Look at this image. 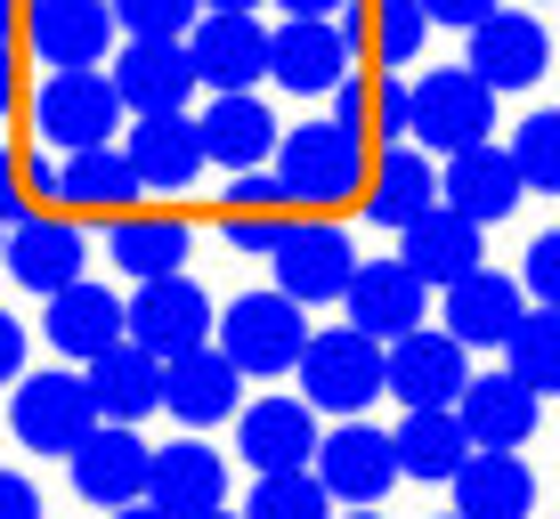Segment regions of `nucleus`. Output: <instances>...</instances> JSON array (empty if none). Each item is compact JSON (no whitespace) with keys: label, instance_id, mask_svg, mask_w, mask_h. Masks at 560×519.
<instances>
[{"label":"nucleus","instance_id":"obj_1","mask_svg":"<svg viewBox=\"0 0 560 519\" xmlns=\"http://www.w3.org/2000/svg\"><path fill=\"white\" fill-rule=\"evenodd\" d=\"M365 179H374L365 130L334 122V114H317V122H301V130L277 139V187H284V203H301V211L350 203V196H365Z\"/></svg>","mask_w":560,"mask_h":519},{"label":"nucleus","instance_id":"obj_2","mask_svg":"<svg viewBox=\"0 0 560 519\" xmlns=\"http://www.w3.org/2000/svg\"><path fill=\"white\" fill-rule=\"evenodd\" d=\"M301 398L317 414H365L382 390H390V341H374V333H358V325H334V333H308V350H301Z\"/></svg>","mask_w":560,"mask_h":519},{"label":"nucleus","instance_id":"obj_3","mask_svg":"<svg viewBox=\"0 0 560 519\" xmlns=\"http://www.w3.org/2000/svg\"><path fill=\"white\" fill-rule=\"evenodd\" d=\"M122 130V98H114V73L98 66H49L33 90V139L49 155H82V146H114Z\"/></svg>","mask_w":560,"mask_h":519},{"label":"nucleus","instance_id":"obj_4","mask_svg":"<svg viewBox=\"0 0 560 519\" xmlns=\"http://www.w3.org/2000/svg\"><path fill=\"white\" fill-rule=\"evenodd\" d=\"M211 341L236 357V374H244V381L293 374L301 350H308V309H301L293 293H244V300H228V309H220Z\"/></svg>","mask_w":560,"mask_h":519},{"label":"nucleus","instance_id":"obj_5","mask_svg":"<svg viewBox=\"0 0 560 519\" xmlns=\"http://www.w3.org/2000/svg\"><path fill=\"white\" fill-rule=\"evenodd\" d=\"M495 130V90L479 82L471 66H439L407 90V139L431 146V155H455V146H479Z\"/></svg>","mask_w":560,"mask_h":519},{"label":"nucleus","instance_id":"obj_6","mask_svg":"<svg viewBox=\"0 0 560 519\" xmlns=\"http://www.w3.org/2000/svg\"><path fill=\"white\" fill-rule=\"evenodd\" d=\"M98 398H90V374H16V398H9V430L25 438L33 455H57L66 463L90 430H98Z\"/></svg>","mask_w":560,"mask_h":519},{"label":"nucleus","instance_id":"obj_7","mask_svg":"<svg viewBox=\"0 0 560 519\" xmlns=\"http://www.w3.org/2000/svg\"><path fill=\"white\" fill-rule=\"evenodd\" d=\"M277 293H293L301 309H325V300H341L350 293V276H358V244H350V227H334L317 211V220H293L277 236Z\"/></svg>","mask_w":560,"mask_h":519},{"label":"nucleus","instance_id":"obj_8","mask_svg":"<svg viewBox=\"0 0 560 519\" xmlns=\"http://www.w3.org/2000/svg\"><path fill=\"white\" fill-rule=\"evenodd\" d=\"M66 471H73V495H82V504L122 511V504H147L154 447L139 438V422H98V430L66 455Z\"/></svg>","mask_w":560,"mask_h":519},{"label":"nucleus","instance_id":"obj_9","mask_svg":"<svg viewBox=\"0 0 560 519\" xmlns=\"http://www.w3.org/2000/svg\"><path fill=\"white\" fill-rule=\"evenodd\" d=\"M463 66H471L495 98H504V90H536V82L552 73V33H545V16H528V9L479 16V25H471V57H463Z\"/></svg>","mask_w":560,"mask_h":519},{"label":"nucleus","instance_id":"obj_10","mask_svg":"<svg viewBox=\"0 0 560 519\" xmlns=\"http://www.w3.org/2000/svg\"><path fill=\"white\" fill-rule=\"evenodd\" d=\"M211 300H203V284L187 276H147L139 293H130V341H147L154 357H187V350H203L211 341Z\"/></svg>","mask_w":560,"mask_h":519},{"label":"nucleus","instance_id":"obj_11","mask_svg":"<svg viewBox=\"0 0 560 519\" xmlns=\"http://www.w3.org/2000/svg\"><path fill=\"white\" fill-rule=\"evenodd\" d=\"M187 57H196L203 90H260L268 73V25L253 9H211L187 25Z\"/></svg>","mask_w":560,"mask_h":519},{"label":"nucleus","instance_id":"obj_12","mask_svg":"<svg viewBox=\"0 0 560 519\" xmlns=\"http://www.w3.org/2000/svg\"><path fill=\"white\" fill-rule=\"evenodd\" d=\"M358 66L350 33L334 25V16H293V25L268 33V73H277L293 98H334V82Z\"/></svg>","mask_w":560,"mask_h":519},{"label":"nucleus","instance_id":"obj_13","mask_svg":"<svg viewBox=\"0 0 560 519\" xmlns=\"http://www.w3.org/2000/svg\"><path fill=\"white\" fill-rule=\"evenodd\" d=\"M325 479V495L334 504H382L390 495V479H398V447H390V430H374V422H341V430H325V447H317V463H308Z\"/></svg>","mask_w":560,"mask_h":519},{"label":"nucleus","instance_id":"obj_14","mask_svg":"<svg viewBox=\"0 0 560 519\" xmlns=\"http://www.w3.org/2000/svg\"><path fill=\"white\" fill-rule=\"evenodd\" d=\"M341 309H350L358 333L398 341V333H415V325H431V284H422L407 260H358V276H350V293H341Z\"/></svg>","mask_w":560,"mask_h":519},{"label":"nucleus","instance_id":"obj_15","mask_svg":"<svg viewBox=\"0 0 560 519\" xmlns=\"http://www.w3.org/2000/svg\"><path fill=\"white\" fill-rule=\"evenodd\" d=\"M236 406H244V374H236V357H228L220 341H203V350H187V357H163V414H179L187 430L236 422Z\"/></svg>","mask_w":560,"mask_h":519},{"label":"nucleus","instance_id":"obj_16","mask_svg":"<svg viewBox=\"0 0 560 519\" xmlns=\"http://www.w3.org/2000/svg\"><path fill=\"white\" fill-rule=\"evenodd\" d=\"M9 276L25 284V293H66L73 276H82V260H90V236L66 220V211H25V220L9 227Z\"/></svg>","mask_w":560,"mask_h":519},{"label":"nucleus","instance_id":"obj_17","mask_svg":"<svg viewBox=\"0 0 560 519\" xmlns=\"http://www.w3.org/2000/svg\"><path fill=\"white\" fill-rule=\"evenodd\" d=\"M463 381H471V350H463L455 333L415 325V333L390 341V398L398 406H455Z\"/></svg>","mask_w":560,"mask_h":519},{"label":"nucleus","instance_id":"obj_18","mask_svg":"<svg viewBox=\"0 0 560 519\" xmlns=\"http://www.w3.org/2000/svg\"><path fill=\"white\" fill-rule=\"evenodd\" d=\"M520 163H512V146H495V139H479V146H455L447 170H439V203H455L463 220H479V227H495V220H512L520 211Z\"/></svg>","mask_w":560,"mask_h":519},{"label":"nucleus","instance_id":"obj_19","mask_svg":"<svg viewBox=\"0 0 560 519\" xmlns=\"http://www.w3.org/2000/svg\"><path fill=\"white\" fill-rule=\"evenodd\" d=\"M114 98H122V114H179L196 98V57H187V42L130 33V49L114 57Z\"/></svg>","mask_w":560,"mask_h":519},{"label":"nucleus","instance_id":"obj_20","mask_svg":"<svg viewBox=\"0 0 560 519\" xmlns=\"http://www.w3.org/2000/svg\"><path fill=\"white\" fill-rule=\"evenodd\" d=\"M42 333H49V350L66 357V365H90L98 350H114V341L130 333V309H122V293H106V284L73 276L66 293H49Z\"/></svg>","mask_w":560,"mask_h":519},{"label":"nucleus","instance_id":"obj_21","mask_svg":"<svg viewBox=\"0 0 560 519\" xmlns=\"http://www.w3.org/2000/svg\"><path fill=\"white\" fill-rule=\"evenodd\" d=\"M25 42L42 66H106L114 9L106 0H25Z\"/></svg>","mask_w":560,"mask_h":519},{"label":"nucleus","instance_id":"obj_22","mask_svg":"<svg viewBox=\"0 0 560 519\" xmlns=\"http://www.w3.org/2000/svg\"><path fill=\"white\" fill-rule=\"evenodd\" d=\"M203 163H220V170H260V163H277V139H284V122L260 106V90H220V98L203 106Z\"/></svg>","mask_w":560,"mask_h":519},{"label":"nucleus","instance_id":"obj_23","mask_svg":"<svg viewBox=\"0 0 560 519\" xmlns=\"http://www.w3.org/2000/svg\"><path fill=\"white\" fill-rule=\"evenodd\" d=\"M236 455L253 471L317 463V406H308V398H260V406H236Z\"/></svg>","mask_w":560,"mask_h":519},{"label":"nucleus","instance_id":"obj_24","mask_svg":"<svg viewBox=\"0 0 560 519\" xmlns=\"http://www.w3.org/2000/svg\"><path fill=\"white\" fill-rule=\"evenodd\" d=\"M455 414H463V430H471V447H528L536 422H545V398L504 365V374H471L463 381Z\"/></svg>","mask_w":560,"mask_h":519},{"label":"nucleus","instance_id":"obj_25","mask_svg":"<svg viewBox=\"0 0 560 519\" xmlns=\"http://www.w3.org/2000/svg\"><path fill=\"white\" fill-rule=\"evenodd\" d=\"M479 236H488L479 220H463L455 203H431L415 227H398V260H407L422 284H439V293H447L455 276H471V268L488 260V252H479Z\"/></svg>","mask_w":560,"mask_h":519},{"label":"nucleus","instance_id":"obj_26","mask_svg":"<svg viewBox=\"0 0 560 519\" xmlns=\"http://www.w3.org/2000/svg\"><path fill=\"white\" fill-rule=\"evenodd\" d=\"M147 504L171 511V519H196V511H211V504H228V463L203 447V430H187L179 447H154Z\"/></svg>","mask_w":560,"mask_h":519},{"label":"nucleus","instance_id":"obj_27","mask_svg":"<svg viewBox=\"0 0 560 519\" xmlns=\"http://www.w3.org/2000/svg\"><path fill=\"white\" fill-rule=\"evenodd\" d=\"M90 374V398H98V414L106 422H147V414H163V357L147 350V341H114V350H98L82 365Z\"/></svg>","mask_w":560,"mask_h":519},{"label":"nucleus","instance_id":"obj_28","mask_svg":"<svg viewBox=\"0 0 560 519\" xmlns=\"http://www.w3.org/2000/svg\"><path fill=\"white\" fill-rule=\"evenodd\" d=\"M447 487H455L463 519H528L536 511V471L520 463V447H479Z\"/></svg>","mask_w":560,"mask_h":519},{"label":"nucleus","instance_id":"obj_29","mask_svg":"<svg viewBox=\"0 0 560 519\" xmlns=\"http://www.w3.org/2000/svg\"><path fill=\"white\" fill-rule=\"evenodd\" d=\"M431 203H439V163H431V146H415V139L382 146L374 179H365V220H374V227H415Z\"/></svg>","mask_w":560,"mask_h":519},{"label":"nucleus","instance_id":"obj_30","mask_svg":"<svg viewBox=\"0 0 560 519\" xmlns=\"http://www.w3.org/2000/svg\"><path fill=\"white\" fill-rule=\"evenodd\" d=\"M130 170H139V187H187L203 170V130L196 114H130Z\"/></svg>","mask_w":560,"mask_h":519},{"label":"nucleus","instance_id":"obj_31","mask_svg":"<svg viewBox=\"0 0 560 519\" xmlns=\"http://www.w3.org/2000/svg\"><path fill=\"white\" fill-rule=\"evenodd\" d=\"M520 317H528L520 309V284L495 276V268H471V276L447 284V333L463 341V350H504Z\"/></svg>","mask_w":560,"mask_h":519},{"label":"nucleus","instance_id":"obj_32","mask_svg":"<svg viewBox=\"0 0 560 519\" xmlns=\"http://www.w3.org/2000/svg\"><path fill=\"white\" fill-rule=\"evenodd\" d=\"M390 447H398V479H431V487H447L471 463V430H463L455 406H407Z\"/></svg>","mask_w":560,"mask_h":519},{"label":"nucleus","instance_id":"obj_33","mask_svg":"<svg viewBox=\"0 0 560 519\" xmlns=\"http://www.w3.org/2000/svg\"><path fill=\"white\" fill-rule=\"evenodd\" d=\"M187 252H196L187 220H147V211H130V220H114V227H106V260L122 268L130 284H147V276H179Z\"/></svg>","mask_w":560,"mask_h":519},{"label":"nucleus","instance_id":"obj_34","mask_svg":"<svg viewBox=\"0 0 560 519\" xmlns=\"http://www.w3.org/2000/svg\"><path fill=\"white\" fill-rule=\"evenodd\" d=\"M130 196H139V170H130L122 146H82L57 170V203H73V211H122Z\"/></svg>","mask_w":560,"mask_h":519},{"label":"nucleus","instance_id":"obj_35","mask_svg":"<svg viewBox=\"0 0 560 519\" xmlns=\"http://www.w3.org/2000/svg\"><path fill=\"white\" fill-rule=\"evenodd\" d=\"M504 357H512V374L528 381L536 398H560V309H545V300H536V309L512 325Z\"/></svg>","mask_w":560,"mask_h":519},{"label":"nucleus","instance_id":"obj_36","mask_svg":"<svg viewBox=\"0 0 560 519\" xmlns=\"http://www.w3.org/2000/svg\"><path fill=\"white\" fill-rule=\"evenodd\" d=\"M244 519H334V495H325L317 471H253V504Z\"/></svg>","mask_w":560,"mask_h":519},{"label":"nucleus","instance_id":"obj_37","mask_svg":"<svg viewBox=\"0 0 560 519\" xmlns=\"http://www.w3.org/2000/svg\"><path fill=\"white\" fill-rule=\"evenodd\" d=\"M365 42H374L382 66H415L422 42H431V9L422 0H365Z\"/></svg>","mask_w":560,"mask_h":519},{"label":"nucleus","instance_id":"obj_38","mask_svg":"<svg viewBox=\"0 0 560 519\" xmlns=\"http://www.w3.org/2000/svg\"><path fill=\"white\" fill-rule=\"evenodd\" d=\"M512 163H520V179H528L536 196H560V106L528 114V122L512 130Z\"/></svg>","mask_w":560,"mask_h":519},{"label":"nucleus","instance_id":"obj_39","mask_svg":"<svg viewBox=\"0 0 560 519\" xmlns=\"http://www.w3.org/2000/svg\"><path fill=\"white\" fill-rule=\"evenodd\" d=\"M122 33H147V42H187L196 25V0H106Z\"/></svg>","mask_w":560,"mask_h":519},{"label":"nucleus","instance_id":"obj_40","mask_svg":"<svg viewBox=\"0 0 560 519\" xmlns=\"http://www.w3.org/2000/svg\"><path fill=\"white\" fill-rule=\"evenodd\" d=\"M520 276H528V293L545 300V309H560V227H545V236L528 244V268H520Z\"/></svg>","mask_w":560,"mask_h":519},{"label":"nucleus","instance_id":"obj_41","mask_svg":"<svg viewBox=\"0 0 560 519\" xmlns=\"http://www.w3.org/2000/svg\"><path fill=\"white\" fill-rule=\"evenodd\" d=\"M365 130H382V146L407 139V82H398V73H382V82H374V122H365Z\"/></svg>","mask_w":560,"mask_h":519},{"label":"nucleus","instance_id":"obj_42","mask_svg":"<svg viewBox=\"0 0 560 519\" xmlns=\"http://www.w3.org/2000/svg\"><path fill=\"white\" fill-rule=\"evenodd\" d=\"M334 122H350V130H365V122H374V82H365L358 66L334 82Z\"/></svg>","mask_w":560,"mask_h":519},{"label":"nucleus","instance_id":"obj_43","mask_svg":"<svg viewBox=\"0 0 560 519\" xmlns=\"http://www.w3.org/2000/svg\"><path fill=\"white\" fill-rule=\"evenodd\" d=\"M228 203H236V211H277L284 203V187H277V170H236V187H228Z\"/></svg>","mask_w":560,"mask_h":519},{"label":"nucleus","instance_id":"obj_44","mask_svg":"<svg viewBox=\"0 0 560 519\" xmlns=\"http://www.w3.org/2000/svg\"><path fill=\"white\" fill-rule=\"evenodd\" d=\"M277 236H284V220H268V211H236V220H228V244H236V252H277Z\"/></svg>","mask_w":560,"mask_h":519},{"label":"nucleus","instance_id":"obj_45","mask_svg":"<svg viewBox=\"0 0 560 519\" xmlns=\"http://www.w3.org/2000/svg\"><path fill=\"white\" fill-rule=\"evenodd\" d=\"M0 519H42V487L25 471H0Z\"/></svg>","mask_w":560,"mask_h":519},{"label":"nucleus","instance_id":"obj_46","mask_svg":"<svg viewBox=\"0 0 560 519\" xmlns=\"http://www.w3.org/2000/svg\"><path fill=\"white\" fill-rule=\"evenodd\" d=\"M16 220H25V163L0 146V227H16Z\"/></svg>","mask_w":560,"mask_h":519},{"label":"nucleus","instance_id":"obj_47","mask_svg":"<svg viewBox=\"0 0 560 519\" xmlns=\"http://www.w3.org/2000/svg\"><path fill=\"white\" fill-rule=\"evenodd\" d=\"M422 9H431V25H463V33H471L479 16H495L504 0H422Z\"/></svg>","mask_w":560,"mask_h":519},{"label":"nucleus","instance_id":"obj_48","mask_svg":"<svg viewBox=\"0 0 560 519\" xmlns=\"http://www.w3.org/2000/svg\"><path fill=\"white\" fill-rule=\"evenodd\" d=\"M16 374H25V325H16L9 309H0V381L16 390Z\"/></svg>","mask_w":560,"mask_h":519},{"label":"nucleus","instance_id":"obj_49","mask_svg":"<svg viewBox=\"0 0 560 519\" xmlns=\"http://www.w3.org/2000/svg\"><path fill=\"white\" fill-rule=\"evenodd\" d=\"M350 0H284V16H341Z\"/></svg>","mask_w":560,"mask_h":519},{"label":"nucleus","instance_id":"obj_50","mask_svg":"<svg viewBox=\"0 0 560 519\" xmlns=\"http://www.w3.org/2000/svg\"><path fill=\"white\" fill-rule=\"evenodd\" d=\"M16 106V66H9V42H0V114Z\"/></svg>","mask_w":560,"mask_h":519},{"label":"nucleus","instance_id":"obj_51","mask_svg":"<svg viewBox=\"0 0 560 519\" xmlns=\"http://www.w3.org/2000/svg\"><path fill=\"white\" fill-rule=\"evenodd\" d=\"M114 519H171V511H154V504H122Z\"/></svg>","mask_w":560,"mask_h":519},{"label":"nucleus","instance_id":"obj_52","mask_svg":"<svg viewBox=\"0 0 560 519\" xmlns=\"http://www.w3.org/2000/svg\"><path fill=\"white\" fill-rule=\"evenodd\" d=\"M9 25H16V0H0V42H9Z\"/></svg>","mask_w":560,"mask_h":519},{"label":"nucleus","instance_id":"obj_53","mask_svg":"<svg viewBox=\"0 0 560 519\" xmlns=\"http://www.w3.org/2000/svg\"><path fill=\"white\" fill-rule=\"evenodd\" d=\"M196 519H244V511H228V504H211V511H196Z\"/></svg>","mask_w":560,"mask_h":519},{"label":"nucleus","instance_id":"obj_54","mask_svg":"<svg viewBox=\"0 0 560 519\" xmlns=\"http://www.w3.org/2000/svg\"><path fill=\"white\" fill-rule=\"evenodd\" d=\"M211 9H260V0H211Z\"/></svg>","mask_w":560,"mask_h":519},{"label":"nucleus","instance_id":"obj_55","mask_svg":"<svg viewBox=\"0 0 560 519\" xmlns=\"http://www.w3.org/2000/svg\"><path fill=\"white\" fill-rule=\"evenodd\" d=\"M350 519H374V504H358V511H350Z\"/></svg>","mask_w":560,"mask_h":519},{"label":"nucleus","instance_id":"obj_56","mask_svg":"<svg viewBox=\"0 0 560 519\" xmlns=\"http://www.w3.org/2000/svg\"><path fill=\"white\" fill-rule=\"evenodd\" d=\"M0 252H9V236H0Z\"/></svg>","mask_w":560,"mask_h":519},{"label":"nucleus","instance_id":"obj_57","mask_svg":"<svg viewBox=\"0 0 560 519\" xmlns=\"http://www.w3.org/2000/svg\"><path fill=\"white\" fill-rule=\"evenodd\" d=\"M447 519H463V511H447Z\"/></svg>","mask_w":560,"mask_h":519}]
</instances>
